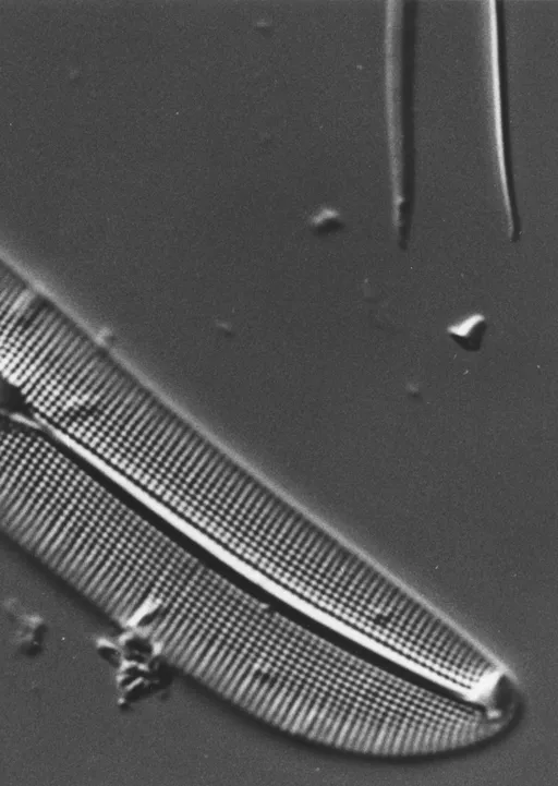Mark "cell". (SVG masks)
Segmentation results:
<instances>
[{"instance_id":"6da1fadb","label":"cell","mask_w":558,"mask_h":786,"mask_svg":"<svg viewBox=\"0 0 558 786\" xmlns=\"http://www.w3.org/2000/svg\"><path fill=\"white\" fill-rule=\"evenodd\" d=\"M199 547L173 534L142 548L110 616L236 706L318 743L343 674L342 637L330 639L282 614Z\"/></svg>"},{"instance_id":"7a4b0ae2","label":"cell","mask_w":558,"mask_h":786,"mask_svg":"<svg viewBox=\"0 0 558 786\" xmlns=\"http://www.w3.org/2000/svg\"><path fill=\"white\" fill-rule=\"evenodd\" d=\"M121 482L216 556L245 571L271 564L308 517L173 411L140 426Z\"/></svg>"},{"instance_id":"3957f363","label":"cell","mask_w":558,"mask_h":786,"mask_svg":"<svg viewBox=\"0 0 558 786\" xmlns=\"http://www.w3.org/2000/svg\"><path fill=\"white\" fill-rule=\"evenodd\" d=\"M59 452L50 432L0 413V529L7 534L28 519Z\"/></svg>"},{"instance_id":"277c9868","label":"cell","mask_w":558,"mask_h":786,"mask_svg":"<svg viewBox=\"0 0 558 786\" xmlns=\"http://www.w3.org/2000/svg\"><path fill=\"white\" fill-rule=\"evenodd\" d=\"M481 323H483V316L480 314H475L469 316L466 319L460 322L457 325H452L448 328V331L454 337L465 339V337H469L472 332L476 331L475 328H477Z\"/></svg>"},{"instance_id":"5b68a950","label":"cell","mask_w":558,"mask_h":786,"mask_svg":"<svg viewBox=\"0 0 558 786\" xmlns=\"http://www.w3.org/2000/svg\"><path fill=\"white\" fill-rule=\"evenodd\" d=\"M135 380H136V379H135ZM135 380H134V383H135ZM134 383H133V384H134ZM131 387H132V386H131ZM131 387H130V388H131ZM129 390H130V389H129ZM128 392H129V391H128ZM128 392H126V395H128ZM126 395H125V397H126ZM125 397H124V398H125ZM123 400H124V399H123ZM122 402H123V401H122ZM121 404H122V403H121ZM120 407H121V406H120ZM120 407H119V409H120ZM119 409H118V410H119ZM117 412H118V411H117ZM117 412H116V414H117ZM116 414H114V415H116ZM113 418H114V416H113ZM113 418H112V419H113ZM111 421H112V420H111ZM111 421H110V422H111ZM109 424H110V423H109ZM109 424H108V426H109ZM108 426H107V427H108ZM107 427H106V428H107ZM105 431H106V430H105ZM105 431H104V432H105ZM102 434H104V433H102ZM102 434H101V435H102ZM100 437H101V436H100ZM98 440H99V438H98ZM98 440H97V442H98ZM97 442H96V444H97ZM96 444H95V445H96ZM95 445H94V447H95ZM94 447H93V448H94ZM92 450H93V449H92ZM92 450H90V452H92ZM90 452H89V455H90ZM89 455H88V457H89ZM88 457H87V460H88Z\"/></svg>"},{"instance_id":"8992f818","label":"cell","mask_w":558,"mask_h":786,"mask_svg":"<svg viewBox=\"0 0 558 786\" xmlns=\"http://www.w3.org/2000/svg\"><path fill=\"white\" fill-rule=\"evenodd\" d=\"M133 495H134V494H133ZM133 495H132V497H133ZM130 500H131V499H130ZM129 503H130V501H129ZM128 505H129V504H128ZM126 507H128V506H126ZM125 509H126V508H125ZM124 511H125V510H124ZM123 513H124V512H123ZM122 517H123V516H122ZM121 519H122V518H121ZM120 521H121V520H120ZM119 523H120V522H119ZM118 525H119V524H118ZM117 528H118V527H117ZM116 530H117V529H116ZM114 532H116V531H114ZM111 537H112V536H111ZM110 540H111V539H110ZM110 540H109V541H110ZM108 543H109V542H108ZM107 545H108V544H107ZM106 547H107V546H106ZM106 547H105V548H106ZM104 551H105V549H104ZM102 553H104V552H102ZM101 555H102V554H101ZM100 557H101V556H100ZM99 559H100V558H99ZM98 561H99V560H98ZM97 565H98V563H97ZM97 565H96V567H97ZM95 570H96V568H95ZM95 570H94V572H95ZM93 576H94V573H93ZM92 578H93V577H92ZM90 581H92V579H90ZM88 587H89V584H88ZM88 587H87V589H88ZM87 589H86V591H87ZM85 593H86V592H85Z\"/></svg>"},{"instance_id":"52a82bcc","label":"cell","mask_w":558,"mask_h":786,"mask_svg":"<svg viewBox=\"0 0 558 786\" xmlns=\"http://www.w3.org/2000/svg\"><path fill=\"white\" fill-rule=\"evenodd\" d=\"M135 379H136V378H135ZM132 384H133V383H132ZM131 386H132V385H131ZM131 386H130V387H131ZM129 389H130V388H129ZM128 391H129V390H128ZM125 395H126V394H125ZM124 397H125V396H124ZM123 399H124V398H123ZM122 401H123V400H122ZM121 403H122V402H121ZM120 406H121V404H120ZM120 406H119V407H120ZM118 409H119V408H118ZM116 412H117V411H116ZM114 414H116V413H114ZM113 416H114V415H113ZM113 416H112V418H113ZM111 420H112V419H111ZM111 420H110V421H111ZM109 423H110V422H109ZM109 423H108V424H109ZM105 430H106V428H105ZM105 430H104V431H105ZM102 433H104V432H102ZM102 433H101V434H102ZM100 436H101V435H100ZM100 436H99V437H100ZM95 444H96V443H95ZM93 447H94V446H93ZM92 449H93V448H92ZM92 449H90V450H92ZM89 452H90V451H89ZM89 452H88V455H89ZM88 455H87V457H88ZM86 459H87V458H86ZM87 461H88V460H87Z\"/></svg>"},{"instance_id":"ba28073f","label":"cell","mask_w":558,"mask_h":786,"mask_svg":"<svg viewBox=\"0 0 558 786\" xmlns=\"http://www.w3.org/2000/svg\"><path fill=\"white\" fill-rule=\"evenodd\" d=\"M133 494H134V493H133ZM133 494H132V495H133ZM131 497H132V496H131ZM130 499H131V498H130ZM129 501H130V500H129ZM128 504H129V503H128ZM126 506H128V505H126ZM125 508H126V507H125ZM124 510H125V509H124ZM122 516H123V515H122ZM121 518H122V517H121ZM120 520H121V519H120ZM118 524H119V523H118ZM117 527H118V525H117ZM116 529H117V528H116ZM114 531H116V530H114ZM113 533H114V532H113ZM110 539H111V537H110ZM107 544H108V543H107ZM106 546H107V545H106ZM102 552H104V551H102ZM101 554H102V553H101ZM100 556H101V555H100ZM99 558H100V557H99ZM98 560H99V559H98ZM97 563H98V561H97ZM95 568H96V567H95ZM93 573H94V572H93ZM92 577H93V576H92ZM90 579H92V578H90ZM89 582H90V581H89ZM88 584H89V583H88ZM86 589H87V588H86ZM85 592H86V590H85ZM85 592H84V594H85Z\"/></svg>"}]
</instances>
